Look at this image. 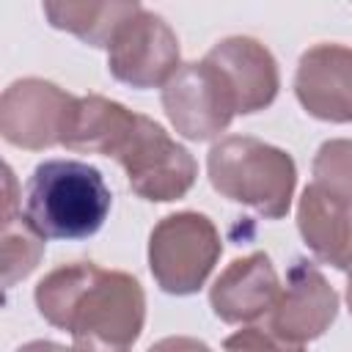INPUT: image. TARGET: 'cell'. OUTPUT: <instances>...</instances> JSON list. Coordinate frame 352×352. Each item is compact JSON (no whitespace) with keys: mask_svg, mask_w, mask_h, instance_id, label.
Wrapping results in <instances>:
<instances>
[{"mask_svg":"<svg viewBox=\"0 0 352 352\" xmlns=\"http://www.w3.org/2000/svg\"><path fill=\"white\" fill-rule=\"evenodd\" d=\"M346 305H349V314H352V272L346 278Z\"/></svg>","mask_w":352,"mask_h":352,"instance_id":"44dd1931","label":"cell"},{"mask_svg":"<svg viewBox=\"0 0 352 352\" xmlns=\"http://www.w3.org/2000/svg\"><path fill=\"white\" fill-rule=\"evenodd\" d=\"M162 110L187 140H212L239 116L228 82L206 58L182 63L162 85Z\"/></svg>","mask_w":352,"mask_h":352,"instance_id":"8992f818","label":"cell"},{"mask_svg":"<svg viewBox=\"0 0 352 352\" xmlns=\"http://www.w3.org/2000/svg\"><path fill=\"white\" fill-rule=\"evenodd\" d=\"M314 184L352 204V140H324L314 154Z\"/></svg>","mask_w":352,"mask_h":352,"instance_id":"e0dca14e","label":"cell"},{"mask_svg":"<svg viewBox=\"0 0 352 352\" xmlns=\"http://www.w3.org/2000/svg\"><path fill=\"white\" fill-rule=\"evenodd\" d=\"M38 314L72 336L74 352H132L143 333L146 294L138 278L94 261L55 267L36 286Z\"/></svg>","mask_w":352,"mask_h":352,"instance_id":"6da1fadb","label":"cell"},{"mask_svg":"<svg viewBox=\"0 0 352 352\" xmlns=\"http://www.w3.org/2000/svg\"><path fill=\"white\" fill-rule=\"evenodd\" d=\"M294 94L308 116L352 124V47L314 44L300 55Z\"/></svg>","mask_w":352,"mask_h":352,"instance_id":"30bf717a","label":"cell"},{"mask_svg":"<svg viewBox=\"0 0 352 352\" xmlns=\"http://www.w3.org/2000/svg\"><path fill=\"white\" fill-rule=\"evenodd\" d=\"M336 316V289L308 258H294L286 272V286L280 289L275 308L267 314V327L280 338L305 346V341L319 338Z\"/></svg>","mask_w":352,"mask_h":352,"instance_id":"9c48e42d","label":"cell"},{"mask_svg":"<svg viewBox=\"0 0 352 352\" xmlns=\"http://www.w3.org/2000/svg\"><path fill=\"white\" fill-rule=\"evenodd\" d=\"M146 352H212V349L204 341L190 338V336H168V338L154 341Z\"/></svg>","mask_w":352,"mask_h":352,"instance_id":"d6986e66","label":"cell"},{"mask_svg":"<svg viewBox=\"0 0 352 352\" xmlns=\"http://www.w3.org/2000/svg\"><path fill=\"white\" fill-rule=\"evenodd\" d=\"M135 121H138V113H132L116 99H107L99 94L77 96L63 146L80 154L116 157L126 135L132 132Z\"/></svg>","mask_w":352,"mask_h":352,"instance_id":"5bb4252c","label":"cell"},{"mask_svg":"<svg viewBox=\"0 0 352 352\" xmlns=\"http://www.w3.org/2000/svg\"><path fill=\"white\" fill-rule=\"evenodd\" d=\"M110 74L132 88L165 85L179 72V38L154 11L140 8L107 47Z\"/></svg>","mask_w":352,"mask_h":352,"instance_id":"ba28073f","label":"cell"},{"mask_svg":"<svg viewBox=\"0 0 352 352\" xmlns=\"http://www.w3.org/2000/svg\"><path fill=\"white\" fill-rule=\"evenodd\" d=\"M206 60L228 82L236 113H258L275 102L280 74L272 52L261 41L250 36H228L206 52Z\"/></svg>","mask_w":352,"mask_h":352,"instance_id":"8fae6325","label":"cell"},{"mask_svg":"<svg viewBox=\"0 0 352 352\" xmlns=\"http://www.w3.org/2000/svg\"><path fill=\"white\" fill-rule=\"evenodd\" d=\"M223 352H305V346L280 338L267 324H248L223 341Z\"/></svg>","mask_w":352,"mask_h":352,"instance_id":"ac0fdd59","label":"cell"},{"mask_svg":"<svg viewBox=\"0 0 352 352\" xmlns=\"http://www.w3.org/2000/svg\"><path fill=\"white\" fill-rule=\"evenodd\" d=\"M297 228L308 250L341 270L352 272V204L341 201L316 184H308L297 204Z\"/></svg>","mask_w":352,"mask_h":352,"instance_id":"4fadbf2b","label":"cell"},{"mask_svg":"<svg viewBox=\"0 0 352 352\" xmlns=\"http://www.w3.org/2000/svg\"><path fill=\"white\" fill-rule=\"evenodd\" d=\"M33 223L25 217V212H16V182L11 168L6 165V198H3V283L14 286L19 278H28L41 256H44V242Z\"/></svg>","mask_w":352,"mask_h":352,"instance_id":"2e32d148","label":"cell"},{"mask_svg":"<svg viewBox=\"0 0 352 352\" xmlns=\"http://www.w3.org/2000/svg\"><path fill=\"white\" fill-rule=\"evenodd\" d=\"M206 170L212 187L245 204L267 220H280L294 198L297 165L283 148L250 135H228L209 148Z\"/></svg>","mask_w":352,"mask_h":352,"instance_id":"3957f363","label":"cell"},{"mask_svg":"<svg viewBox=\"0 0 352 352\" xmlns=\"http://www.w3.org/2000/svg\"><path fill=\"white\" fill-rule=\"evenodd\" d=\"M50 25L77 36L91 47H110L126 19L143 6L138 3H44Z\"/></svg>","mask_w":352,"mask_h":352,"instance_id":"9a60e30c","label":"cell"},{"mask_svg":"<svg viewBox=\"0 0 352 352\" xmlns=\"http://www.w3.org/2000/svg\"><path fill=\"white\" fill-rule=\"evenodd\" d=\"M16 352H74V349H66L55 341H30V344H22Z\"/></svg>","mask_w":352,"mask_h":352,"instance_id":"ffe728a7","label":"cell"},{"mask_svg":"<svg viewBox=\"0 0 352 352\" xmlns=\"http://www.w3.org/2000/svg\"><path fill=\"white\" fill-rule=\"evenodd\" d=\"M223 253L214 223L201 212L165 214L148 234V270L168 294H195Z\"/></svg>","mask_w":352,"mask_h":352,"instance_id":"277c9868","label":"cell"},{"mask_svg":"<svg viewBox=\"0 0 352 352\" xmlns=\"http://www.w3.org/2000/svg\"><path fill=\"white\" fill-rule=\"evenodd\" d=\"M110 206L104 176L80 160H47L25 184V217L41 236L85 239L104 226Z\"/></svg>","mask_w":352,"mask_h":352,"instance_id":"7a4b0ae2","label":"cell"},{"mask_svg":"<svg viewBox=\"0 0 352 352\" xmlns=\"http://www.w3.org/2000/svg\"><path fill=\"white\" fill-rule=\"evenodd\" d=\"M280 289L283 286L270 256L256 250L245 258H234L214 278L209 289V305L214 316H220L228 324L253 322L275 308Z\"/></svg>","mask_w":352,"mask_h":352,"instance_id":"7c38bea8","label":"cell"},{"mask_svg":"<svg viewBox=\"0 0 352 352\" xmlns=\"http://www.w3.org/2000/svg\"><path fill=\"white\" fill-rule=\"evenodd\" d=\"M74 104L77 96L50 80H16L0 96V135L6 143L28 151L63 146Z\"/></svg>","mask_w":352,"mask_h":352,"instance_id":"52a82bcc","label":"cell"},{"mask_svg":"<svg viewBox=\"0 0 352 352\" xmlns=\"http://www.w3.org/2000/svg\"><path fill=\"white\" fill-rule=\"evenodd\" d=\"M113 160L124 168L132 192L154 204L187 195L198 176L192 154L143 113H138L132 132Z\"/></svg>","mask_w":352,"mask_h":352,"instance_id":"5b68a950","label":"cell"}]
</instances>
